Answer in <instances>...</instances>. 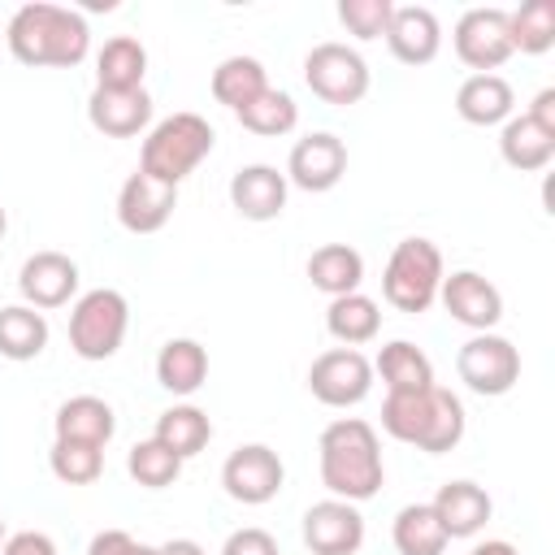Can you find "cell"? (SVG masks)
I'll return each mask as SVG.
<instances>
[{"label":"cell","instance_id":"30bf717a","mask_svg":"<svg viewBox=\"0 0 555 555\" xmlns=\"http://www.w3.org/2000/svg\"><path fill=\"white\" fill-rule=\"evenodd\" d=\"M308 390L325 408H351L373 390V364L356 347H330L308 369Z\"/></svg>","mask_w":555,"mask_h":555},{"label":"cell","instance_id":"277c9868","mask_svg":"<svg viewBox=\"0 0 555 555\" xmlns=\"http://www.w3.org/2000/svg\"><path fill=\"white\" fill-rule=\"evenodd\" d=\"M217 134L199 113H169L160 117L139 152V169L165 186H178L182 178H191L199 169V160L212 152Z\"/></svg>","mask_w":555,"mask_h":555},{"label":"cell","instance_id":"3957f363","mask_svg":"<svg viewBox=\"0 0 555 555\" xmlns=\"http://www.w3.org/2000/svg\"><path fill=\"white\" fill-rule=\"evenodd\" d=\"M464 425H468L464 403L451 390H442L438 382L425 390H412V395H386V403H382V429L395 442H408L429 455L455 451L464 438Z\"/></svg>","mask_w":555,"mask_h":555},{"label":"cell","instance_id":"8992f818","mask_svg":"<svg viewBox=\"0 0 555 555\" xmlns=\"http://www.w3.org/2000/svg\"><path fill=\"white\" fill-rule=\"evenodd\" d=\"M130 330V304L113 286H95L74 299L69 308V347L82 360H108L126 343Z\"/></svg>","mask_w":555,"mask_h":555},{"label":"cell","instance_id":"4316f807","mask_svg":"<svg viewBox=\"0 0 555 555\" xmlns=\"http://www.w3.org/2000/svg\"><path fill=\"white\" fill-rule=\"evenodd\" d=\"M208 377V351L195 338H169L156 356V382L169 395H195Z\"/></svg>","mask_w":555,"mask_h":555},{"label":"cell","instance_id":"f546056e","mask_svg":"<svg viewBox=\"0 0 555 555\" xmlns=\"http://www.w3.org/2000/svg\"><path fill=\"white\" fill-rule=\"evenodd\" d=\"M48 347V317L30 304L0 308V356L4 360H35Z\"/></svg>","mask_w":555,"mask_h":555},{"label":"cell","instance_id":"f35d334b","mask_svg":"<svg viewBox=\"0 0 555 555\" xmlns=\"http://www.w3.org/2000/svg\"><path fill=\"white\" fill-rule=\"evenodd\" d=\"M221 555H278V542L260 525H243L221 542Z\"/></svg>","mask_w":555,"mask_h":555},{"label":"cell","instance_id":"836d02e7","mask_svg":"<svg viewBox=\"0 0 555 555\" xmlns=\"http://www.w3.org/2000/svg\"><path fill=\"white\" fill-rule=\"evenodd\" d=\"M234 117L243 121V130L264 134V139H278V134H291V130H295L299 104H295L286 91H278V87H264V91H260L251 104H243Z\"/></svg>","mask_w":555,"mask_h":555},{"label":"cell","instance_id":"f6af8a7d","mask_svg":"<svg viewBox=\"0 0 555 555\" xmlns=\"http://www.w3.org/2000/svg\"><path fill=\"white\" fill-rule=\"evenodd\" d=\"M4 538H9V533H4V520H0V546H4Z\"/></svg>","mask_w":555,"mask_h":555},{"label":"cell","instance_id":"7a4b0ae2","mask_svg":"<svg viewBox=\"0 0 555 555\" xmlns=\"http://www.w3.org/2000/svg\"><path fill=\"white\" fill-rule=\"evenodd\" d=\"M321 486L330 490V499H347V503H364L382 490L386 481V464H382V442L377 429L360 416H338L321 429Z\"/></svg>","mask_w":555,"mask_h":555},{"label":"cell","instance_id":"4fadbf2b","mask_svg":"<svg viewBox=\"0 0 555 555\" xmlns=\"http://www.w3.org/2000/svg\"><path fill=\"white\" fill-rule=\"evenodd\" d=\"M364 542V516L347 499H321L304 512V546L312 555H356Z\"/></svg>","mask_w":555,"mask_h":555},{"label":"cell","instance_id":"d6986e66","mask_svg":"<svg viewBox=\"0 0 555 555\" xmlns=\"http://www.w3.org/2000/svg\"><path fill=\"white\" fill-rule=\"evenodd\" d=\"M286 191H291V182L273 165H243L230 178V204L247 221H273V217H282Z\"/></svg>","mask_w":555,"mask_h":555},{"label":"cell","instance_id":"74e56055","mask_svg":"<svg viewBox=\"0 0 555 555\" xmlns=\"http://www.w3.org/2000/svg\"><path fill=\"white\" fill-rule=\"evenodd\" d=\"M87 555H160V546H147L126 529H100L87 542Z\"/></svg>","mask_w":555,"mask_h":555},{"label":"cell","instance_id":"7c38bea8","mask_svg":"<svg viewBox=\"0 0 555 555\" xmlns=\"http://www.w3.org/2000/svg\"><path fill=\"white\" fill-rule=\"evenodd\" d=\"M438 299H442V308H447L460 325H468V330H477V334H490V330L499 325V317H503V295H499V286H494L490 278H481L477 269H455V273H447L442 286H438Z\"/></svg>","mask_w":555,"mask_h":555},{"label":"cell","instance_id":"52a82bcc","mask_svg":"<svg viewBox=\"0 0 555 555\" xmlns=\"http://www.w3.org/2000/svg\"><path fill=\"white\" fill-rule=\"evenodd\" d=\"M304 82L317 100H325L334 108H347V104H360L369 95V65L356 48H347L338 39H325L304 56Z\"/></svg>","mask_w":555,"mask_h":555},{"label":"cell","instance_id":"6da1fadb","mask_svg":"<svg viewBox=\"0 0 555 555\" xmlns=\"http://www.w3.org/2000/svg\"><path fill=\"white\" fill-rule=\"evenodd\" d=\"M9 52L22 65H52V69H74L82 65V56L91 52V26L78 9L69 4H48V0H30L22 4L9 26H4Z\"/></svg>","mask_w":555,"mask_h":555},{"label":"cell","instance_id":"ffe728a7","mask_svg":"<svg viewBox=\"0 0 555 555\" xmlns=\"http://www.w3.org/2000/svg\"><path fill=\"white\" fill-rule=\"evenodd\" d=\"M429 507H434V516L442 520L447 538H473V533H481L486 520H490V512H494L490 494H486L477 481H447V486L434 494Z\"/></svg>","mask_w":555,"mask_h":555},{"label":"cell","instance_id":"1f68e13d","mask_svg":"<svg viewBox=\"0 0 555 555\" xmlns=\"http://www.w3.org/2000/svg\"><path fill=\"white\" fill-rule=\"evenodd\" d=\"M269 87V74L256 56H225L217 69H212V100L225 104V108H243L251 104L260 91Z\"/></svg>","mask_w":555,"mask_h":555},{"label":"cell","instance_id":"4dcf8cb0","mask_svg":"<svg viewBox=\"0 0 555 555\" xmlns=\"http://www.w3.org/2000/svg\"><path fill=\"white\" fill-rule=\"evenodd\" d=\"M390 538H395V551H399V555H442L447 542H451L429 503H408V507H399V516H395V525H390Z\"/></svg>","mask_w":555,"mask_h":555},{"label":"cell","instance_id":"ee69618b","mask_svg":"<svg viewBox=\"0 0 555 555\" xmlns=\"http://www.w3.org/2000/svg\"><path fill=\"white\" fill-rule=\"evenodd\" d=\"M4 225H9V217H4V208H0V238H4Z\"/></svg>","mask_w":555,"mask_h":555},{"label":"cell","instance_id":"d590c367","mask_svg":"<svg viewBox=\"0 0 555 555\" xmlns=\"http://www.w3.org/2000/svg\"><path fill=\"white\" fill-rule=\"evenodd\" d=\"M126 468H130V477H134L139 486H147V490H165V486H173V481H178L182 460H178L165 442L143 438V442H134V447H130Z\"/></svg>","mask_w":555,"mask_h":555},{"label":"cell","instance_id":"2e32d148","mask_svg":"<svg viewBox=\"0 0 555 555\" xmlns=\"http://www.w3.org/2000/svg\"><path fill=\"white\" fill-rule=\"evenodd\" d=\"M17 291H22V304H30L39 312L43 308H65L78 295V264L65 251H35V256L22 260Z\"/></svg>","mask_w":555,"mask_h":555},{"label":"cell","instance_id":"ac0fdd59","mask_svg":"<svg viewBox=\"0 0 555 555\" xmlns=\"http://www.w3.org/2000/svg\"><path fill=\"white\" fill-rule=\"evenodd\" d=\"M87 121L108 139H134L152 126V95L139 91H104L95 87L87 95Z\"/></svg>","mask_w":555,"mask_h":555},{"label":"cell","instance_id":"cb8c5ba5","mask_svg":"<svg viewBox=\"0 0 555 555\" xmlns=\"http://www.w3.org/2000/svg\"><path fill=\"white\" fill-rule=\"evenodd\" d=\"M147 74V48L134 35H113L95 52V87L104 91H139Z\"/></svg>","mask_w":555,"mask_h":555},{"label":"cell","instance_id":"b9f144b4","mask_svg":"<svg viewBox=\"0 0 555 555\" xmlns=\"http://www.w3.org/2000/svg\"><path fill=\"white\" fill-rule=\"evenodd\" d=\"M160 555H204V546L195 538H169L160 542Z\"/></svg>","mask_w":555,"mask_h":555},{"label":"cell","instance_id":"7402d4cb","mask_svg":"<svg viewBox=\"0 0 555 555\" xmlns=\"http://www.w3.org/2000/svg\"><path fill=\"white\" fill-rule=\"evenodd\" d=\"M56 438L65 442H91V447H108V438L117 434V416L100 395H74L56 408L52 416Z\"/></svg>","mask_w":555,"mask_h":555},{"label":"cell","instance_id":"d6a6232c","mask_svg":"<svg viewBox=\"0 0 555 555\" xmlns=\"http://www.w3.org/2000/svg\"><path fill=\"white\" fill-rule=\"evenodd\" d=\"M507 35L512 52H546L555 43V0H525L520 9L507 13Z\"/></svg>","mask_w":555,"mask_h":555},{"label":"cell","instance_id":"83f0119b","mask_svg":"<svg viewBox=\"0 0 555 555\" xmlns=\"http://www.w3.org/2000/svg\"><path fill=\"white\" fill-rule=\"evenodd\" d=\"M325 330H330V338H338L343 347L373 343V338H377V330H382L377 299H369V295H360V291L330 299V308H325Z\"/></svg>","mask_w":555,"mask_h":555},{"label":"cell","instance_id":"60d3db41","mask_svg":"<svg viewBox=\"0 0 555 555\" xmlns=\"http://www.w3.org/2000/svg\"><path fill=\"white\" fill-rule=\"evenodd\" d=\"M525 117H529V121H538L542 130H551V134H555V87H542V91L533 95V104L525 108Z\"/></svg>","mask_w":555,"mask_h":555},{"label":"cell","instance_id":"e575fe53","mask_svg":"<svg viewBox=\"0 0 555 555\" xmlns=\"http://www.w3.org/2000/svg\"><path fill=\"white\" fill-rule=\"evenodd\" d=\"M48 468H52V477L65 481V486H91V481L104 473V447L56 438L52 451H48Z\"/></svg>","mask_w":555,"mask_h":555},{"label":"cell","instance_id":"5b68a950","mask_svg":"<svg viewBox=\"0 0 555 555\" xmlns=\"http://www.w3.org/2000/svg\"><path fill=\"white\" fill-rule=\"evenodd\" d=\"M442 278H447V269H442L438 243L412 234V238L395 243V251H390V260L382 269V295L399 312H425L438 299Z\"/></svg>","mask_w":555,"mask_h":555},{"label":"cell","instance_id":"ab89813d","mask_svg":"<svg viewBox=\"0 0 555 555\" xmlns=\"http://www.w3.org/2000/svg\"><path fill=\"white\" fill-rule=\"evenodd\" d=\"M0 555H61V551H56V542H52L48 533L22 529V533H9V538H4Z\"/></svg>","mask_w":555,"mask_h":555},{"label":"cell","instance_id":"8fae6325","mask_svg":"<svg viewBox=\"0 0 555 555\" xmlns=\"http://www.w3.org/2000/svg\"><path fill=\"white\" fill-rule=\"evenodd\" d=\"M455 56L473 69V74H494L507 56H512V35H507V9L481 4L460 13L455 22Z\"/></svg>","mask_w":555,"mask_h":555},{"label":"cell","instance_id":"603a6c76","mask_svg":"<svg viewBox=\"0 0 555 555\" xmlns=\"http://www.w3.org/2000/svg\"><path fill=\"white\" fill-rule=\"evenodd\" d=\"M373 377L386 382V395H412V390L434 386V364H429V356H425L416 343L395 338V343H386V347L377 351Z\"/></svg>","mask_w":555,"mask_h":555},{"label":"cell","instance_id":"d4e9b609","mask_svg":"<svg viewBox=\"0 0 555 555\" xmlns=\"http://www.w3.org/2000/svg\"><path fill=\"white\" fill-rule=\"evenodd\" d=\"M499 152H503V160H507L512 169H520V173H538V169H546L551 156H555V134L542 130L538 121H529L525 113H512V117L503 121Z\"/></svg>","mask_w":555,"mask_h":555},{"label":"cell","instance_id":"7bdbcfd3","mask_svg":"<svg viewBox=\"0 0 555 555\" xmlns=\"http://www.w3.org/2000/svg\"><path fill=\"white\" fill-rule=\"evenodd\" d=\"M468 555H520L512 542H503V538H490V542H477Z\"/></svg>","mask_w":555,"mask_h":555},{"label":"cell","instance_id":"ba28073f","mask_svg":"<svg viewBox=\"0 0 555 555\" xmlns=\"http://www.w3.org/2000/svg\"><path fill=\"white\" fill-rule=\"evenodd\" d=\"M455 373L468 390L494 399L520 382V351L503 334H473L455 356Z\"/></svg>","mask_w":555,"mask_h":555},{"label":"cell","instance_id":"f1b7e54d","mask_svg":"<svg viewBox=\"0 0 555 555\" xmlns=\"http://www.w3.org/2000/svg\"><path fill=\"white\" fill-rule=\"evenodd\" d=\"M152 438L165 442L178 460H191V455H199V451L208 447L212 421H208V412L195 408V403H173V408H165V412L156 416V434H152Z\"/></svg>","mask_w":555,"mask_h":555},{"label":"cell","instance_id":"484cf974","mask_svg":"<svg viewBox=\"0 0 555 555\" xmlns=\"http://www.w3.org/2000/svg\"><path fill=\"white\" fill-rule=\"evenodd\" d=\"M308 278H312V286L325 291L330 299L351 295V291H360V282H364V256H360L351 243H321V247L308 256Z\"/></svg>","mask_w":555,"mask_h":555},{"label":"cell","instance_id":"9a60e30c","mask_svg":"<svg viewBox=\"0 0 555 555\" xmlns=\"http://www.w3.org/2000/svg\"><path fill=\"white\" fill-rule=\"evenodd\" d=\"M178 208V186H165L156 178H147L143 169H134L121 191H117V221L130 230V234H156L169 225Z\"/></svg>","mask_w":555,"mask_h":555},{"label":"cell","instance_id":"5bb4252c","mask_svg":"<svg viewBox=\"0 0 555 555\" xmlns=\"http://www.w3.org/2000/svg\"><path fill=\"white\" fill-rule=\"evenodd\" d=\"M343 173H347V143L330 130L304 134L286 156V182H295L299 191H330L343 182Z\"/></svg>","mask_w":555,"mask_h":555},{"label":"cell","instance_id":"8d00e7d4","mask_svg":"<svg viewBox=\"0 0 555 555\" xmlns=\"http://www.w3.org/2000/svg\"><path fill=\"white\" fill-rule=\"evenodd\" d=\"M395 4L390 0H338V22L356 39H382L390 26Z\"/></svg>","mask_w":555,"mask_h":555},{"label":"cell","instance_id":"9c48e42d","mask_svg":"<svg viewBox=\"0 0 555 555\" xmlns=\"http://www.w3.org/2000/svg\"><path fill=\"white\" fill-rule=\"evenodd\" d=\"M286 481V468H282V455L264 442H243L225 455L221 464V486L234 503H247V507H260L269 499H278Z\"/></svg>","mask_w":555,"mask_h":555},{"label":"cell","instance_id":"e0dca14e","mask_svg":"<svg viewBox=\"0 0 555 555\" xmlns=\"http://www.w3.org/2000/svg\"><path fill=\"white\" fill-rule=\"evenodd\" d=\"M386 48L395 61L403 65H429L442 48V26L434 17V9L425 4H395L390 13V26H386Z\"/></svg>","mask_w":555,"mask_h":555},{"label":"cell","instance_id":"44dd1931","mask_svg":"<svg viewBox=\"0 0 555 555\" xmlns=\"http://www.w3.org/2000/svg\"><path fill=\"white\" fill-rule=\"evenodd\" d=\"M512 104H516V91L503 74H468L455 91V113L468 126H499L512 117Z\"/></svg>","mask_w":555,"mask_h":555}]
</instances>
